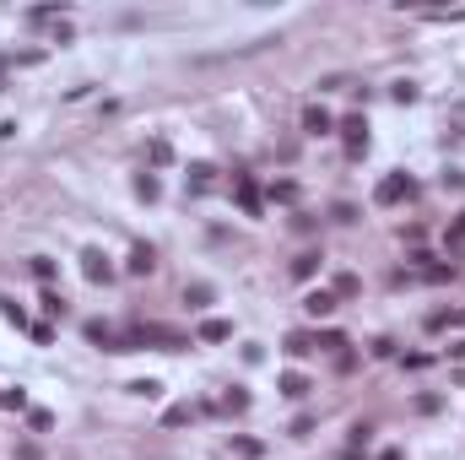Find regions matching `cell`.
<instances>
[{"instance_id": "cell-6", "label": "cell", "mask_w": 465, "mask_h": 460, "mask_svg": "<svg viewBox=\"0 0 465 460\" xmlns=\"http://www.w3.org/2000/svg\"><path fill=\"white\" fill-rule=\"evenodd\" d=\"M336 303H341V298H336V293H324V287H320V293H308V303H303V309L314 314V319H324V314H336Z\"/></svg>"}, {"instance_id": "cell-24", "label": "cell", "mask_w": 465, "mask_h": 460, "mask_svg": "<svg viewBox=\"0 0 465 460\" xmlns=\"http://www.w3.org/2000/svg\"><path fill=\"white\" fill-rule=\"evenodd\" d=\"M449 244H465V211L455 217V228H449Z\"/></svg>"}, {"instance_id": "cell-4", "label": "cell", "mask_w": 465, "mask_h": 460, "mask_svg": "<svg viewBox=\"0 0 465 460\" xmlns=\"http://www.w3.org/2000/svg\"><path fill=\"white\" fill-rule=\"evenodd\" d=\"M233 195H238V206H243V217H260V185H255V179H249V173H238V179H233Z\"/></svg>"}, {"instance_id": "cell-25", "label": "cell", "mask_w": 465, "mask_h": 460, "mask_svg": "<svg viewBox=\"0 0 465 460\" xmlns=\"http://www.w3.org/2000/svg\"><path fill=\"white\" fill-rule=\"evenodd\" d=\"M379 460H406V455H401V450H385V455H379Z\"/></svg>"}, {"instance_id": "cell-17", "label": "cell", "mask_w": 465, "mask_h": 460, "mask_svg": "<svg viewBox=\"0 0 465 460\" xmlns=\"http://www.w3.org/2000/svg\"><path fill=\"white\" fill-rule=\"evenodd\" d=\"M33 276H38V282H55V260H49V254H38V260H33Z\"/></svg>"}, {"instance_id": "cell-22", "label": "cell", "mask_w": 465, "mask_h": 460, "mask_svg": "<svg viewBox=\"0 0 465 460\" xmlns=\"http://www.w3.org/2000/svg\"><path fill=\"white\" fill-rule=\"evenodd\" d=\"M162 422H168V428H179V422H189V406H168V417H162Z\"/></svg>"}, {"instance_id": "cell-9", "label": "cell", "mask_w": 465, "mask_h": 460, "mask_svg": "<svg viewBox=\"0 0 465 460\" xmlns=\"http://www.w3.org/2000/svg\"><path fill=\"white\" fill-rule=\"evenodd\" d=\"M314 271H320V254H314V250L292 260V276H298V282H308V276H314Z\"/></svg>"}, {"instance_id": "cell-3", "label": "cell", "mask_w": 465, "mask_h": 460, "mask_svg": "<svg viewBox=\"0 0 465 460\" xmlns=\"http://www.w3.org/2000/svg\"><path fill=\"white\" fill-rule=\"evenodd\" d=\"M406 195H411V179H406V173H389V179H379V189H373L379 206H395V201H406Z\"/></svg>"}, {"instance_id": "cell-20", "label": "cell", "mask_w": 465, "mask_h": 460, "mask_svg": "<svg viewBox=\"0 0 465 460\" xmlns=\"http://www.w3.org/2000/svg\"><path fill=\"white\" fill-rule=\"evenodd\" d=\"M130 390H136V396H146V401H152V396H162V384H157V379H136Z\"/></svg>"}, {"instance_id": "cell-21", "label": "cell", "mask_w": 465, "mask_h": 460, "mask_svg": "<svg viewBox=\"0 0 465 460\" xmlns=\"http://www.w3.org/2000/svg\"><path fill=\"white\" fill-rule=\"evenodd\" d=\"M222 406H227V412H243V406H249V396H243V390H227Z\"/></svg>"}, {"instance_id": "cell-23", "label": "cell", "mask_w": 465, "mask_h": 460, "mask_svg": "<svg viewBox=\"0 0 465 460\" xmlns=\"http://www.w3.org/2000/svg\"><path fill=\"white\" fill-rule=\"evenodd\" d=\"M0 406H17V412H22V406H27V396H22V390H0Z\"/></svg>"}, {"instance_id": "cell-19", "label": "cell", "mask_w": 465, "mask_h": 460, "mask_svg": "<svg viewBox=\"0 0 465 460\" xmlns=\"http://www.w3.org/2000/svg\"><path fill=\"white\" fill-rule=\"evenodd\" d=\"M287 352L303 357V352H314V341H308V336H287Z\"/></svg>"}, {"instance_id": "cell-7", "label": "cell", "mask_w": 465, "mask_h": 460, "mask_svg": "<svg viewBox=\"0 0 465 460\" xmlns=\"http://www.w3.org/2000/svg\"><path fill=\"white\" fill-rule=\"evenodd\" d=\"M81 271L92 276V282H108V260H103L98 250H87V254H81Z\"/></svg>"}, {"instance_id": "cell-12", "label": "cell", "mask_w": 465, "mask_h": 460, "mask_svg": "<svg viewBox=\"0 0 465 460\" xmlns=\"http://www.w3.org/2000/svg\"><path fill=\"white\" fill-rule=\"evenodd\" d=\"M211 173H217L211 163H195L189 168V189H211Z\"/></svg>"}, {"instance_id": "cell-18", "label": "cell", "mask_w": 465, "mask_h": 460, "mask_svg": "<svg viewBox=\"0 0 465 460\" xmlns=\"http://www.w3.org/2000/svg\"><path fill=\"white\" fill-rule=\"evenodd\" d=\"M184 303H189V309H206V303H211V287H189V293H184Z\"/></svg>"}, {"instance_id": "cell-15", "label": "cell", "mask_w": 465, "mask_h": 460, "mask_svg": "<svg viewBox=\"0 0 465 460\" xmlns=\"http://www.w3.org/2000/svg\"><path fill=\"white\" fill-rule=\"evenodd\" d=\"M233 450H238L243 460H260V455H265V444H260V439H233Z\"/></svg>"}, {"instance_id": "cell-10", "label": "cell", "mask_w": 465, "mask_h": 460, "mask_svg": "<svg viewBox=\"0 0 465 460\" xmlns=\"http://www.w3.org/2000/svg\"><path fill=\"white\" fill-rule=\"evenodd\" d=\"M227 336H233L227 319H206V325H201V341H227Z\"/></svg>"}, {"instance_id": "cell-13", "label": "cell", "mask_w": 465, "mask_h": 460, "mask_svg": "<svg viewBox=\"0 0 465 460\" xmlns=\"http://www.w3.org/2000/svg\"><path fill=\"white\" fill-rule=\"evenodd\" d=\"M282 396H292V401L308 396V379H303V374H282Z\"/></svg>"}, {"instance_id": "cell-11", "label": "cell", "mask_w": 465, "mask_h": 460, "mask_svg": "<svg viewBox=\"0 0 465 460\" xmlns=\"http://www.w3.org/2000/svg\"><path fill=\"white\" fill-rule=\"evenodd\" d=\"M357 293H363V282H357L352 271H341V276H336V298H357Z\"/></svg>"}, {"instance_id": "cell-16", "label": "cell", "mask_w": 465, "mask_h": 460, "mask_svg": "<svg viewBox=\"0 0 465 460\" xmlns=\"http://www.w3.org/2000/svg\"><path fill=\"white\" fill-rule=\"evenodd\" d=\"M0 314H6V319H11V325H17V331H22V325H27V314H22L17 303H11V298H0Z\"/></svg>"}, {"instance_id": "cell-5", "label": "cell", "mask_w": 465, "mask_h": 460, "mask_svg": "<svg viewBox=\"0 0 465 460\" xmlns=\"http://www.w3.org/2000/svg\"><path fill=\"white\" fill-rule=\"evenodd\" d=\"M303 130H308V136H330V130H336V120H330V114H324V108L314 103V108L303 114Z\"/></svg>"}, {"instance_id": "cell-14", "label": "cell", "mask_w": 465, "mask_h": 460, "mask_svg": "<svg viewBox=\"0 0 465 460\" xmlns=\"http://www.w3.org/2000/svg\"><path fill=\"white\" fill-rule=\"evenodd\" d=\"M136 195H141V201H157V195H162V185L152 179V173H141V179H136Z\"/></svg>"}, {"instance_id": "cell-1", "label": "cell", "mask_w": 465, "mask_h": 460, "mask_svg": "<svg viewBox=\"0 0 465 460\" xmlns=\"http://www.w3.org/2000/svg\"><path fill=\"white\" fill-rule=\"evenodd\" d=\"M81 331H87V341H92V347H103V352H124V336L114 331V325H103V319H87Z\"/></svg>"}, {"instance_id": "cell-2", "label": "cell", "mask_w": 465, "mask_h": 460, "mask_svg": "<svg viewBox=\"0 0 465 460\" xmlns=\"http://www.w3.org/2000/svg\"><path fill=\"white\" fill-rule=\"evenodd\" d=\"M341 141H346V157H363V147H368V120L363 114L341 120Z\"/></svg>"}, {"instance_id": "cell-8", "label": "cell", "mask_w": 465, "mask_h": 460, "mask_svg": "<svg viewBox=\"0 0 465 460\" xmlns=\"http://www.w3.org/2000/svg\"><path fill=\"white\" fill-rule=\"evenodd\" d=\"M152 266H157V254L146 250V244H136V250H130V271H136V276H146Z\"/></svg>"}]
</instances>
